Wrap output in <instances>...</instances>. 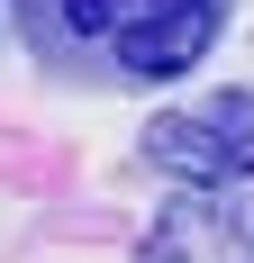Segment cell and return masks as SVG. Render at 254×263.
<instances>
[{
	"label": "cell",
	"mask_w": 254,
	"mask_h": 263,
	"mask_svg": "<svg viewBox=\"0 0 254 263\" xmlns=\"http://www.w3.org/2000/svg\"><path fill=\"white\" fill-rule=\"evenodd\" d=\"M146 263H254V200H236V182H182L146 236Z\"/></svg>",
	"instance_id": "obj_3"
},
{
	"label": "cell",
	"mask_w": 254,
	"mask_h": 263,
	"mask_svg": "<svg viewBox=\"0 0 254 263\" xmlns=\"http://www.w3.org/2000/svg\"><path fill=\"white\" fill-rule=\"evenodd\" d=\"M136 145L173 182H254V91H218L200 109H164Z\"/></svg>",
	"instance_id": "obj_2"
},
{
	"label": "cell",
	"mask_w": 254,
	"mask_h": 263,
	"mask_svg": "<svg viewBox=\"0 0 254 263\" xmlns=\"http://www.w3.org/2000/svg\"><path fill=\"white\" fill-rule=\"evenodd\" d=\"M73 46H109L127 82H173L218 46L227 0H46Z\"/></svg>",
	"instance_id": "obj_1"
}]
</instances>
